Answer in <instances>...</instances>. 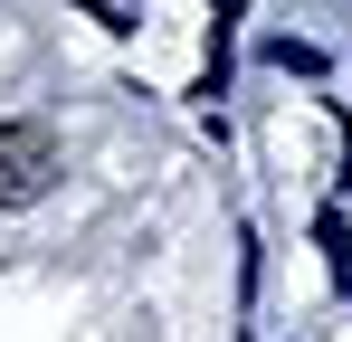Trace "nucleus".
<instances>
[{"mask_svg":"<svg viewBox=\"0 0 352 342\" xmlns=\"http://www.w3.org/2000/svg\"><path fill=\"white\" fill-rule=\"evenodd\" d=\"M86 10H105V19H115V0H86Z\"/></svg>","mask_w":352,"mask_h":342,"instance_id":"3","label":"nucleus"},{"mask_svg":"<svg viewBox=\"0 0 352 342\" xmlns=\"http://www.w3.org/2000/svg\"><path fill=\"white\" fill-rule=\"evenodd\" d=\"M58 190V133L38 114H10L0 124V209H29Z\"/></svg>","mask_w":352,"mask_h":342,"instance_id":"1","label":"nucleus"},{"mask_svg":"<svg viewBox=\"0 0 352 342\" xmlns=\"http://www.w3.org/2000/svg\"><path fill=\"white\" fill-rule=\"evenodd\" d=\"M324 247H333V285H352V238H343V219H324Z\"/></svg>","mask_w":352,"mask_h":342,"instance_id":"2","label":"nucleus"}]
</instances>
